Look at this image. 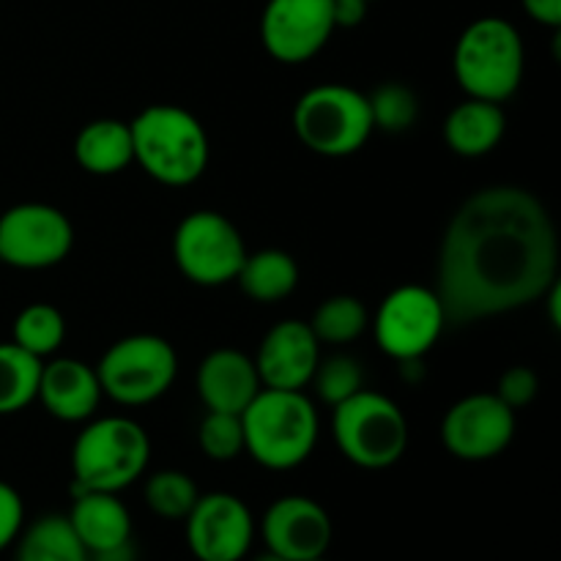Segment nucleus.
<instances>
[{
	"instance_id": "f257e3e1",
	"label": "nucleus",
	"mask_w": 561,
	"mask_h": 561,
	"mask_svg": "<svg viewBox=\"0 0 561 561\" xmlns=\"http://www.w3.org/2000/svg\"><path fill=\"white\" fill-rule=\"evenodd\" d=\"M559 279V239L548 208L520 186L474 192L442 239L436 296L447 323L485 321L529 307Z\"/></svg>"
},
{
	"instance_id": "f03ea898",
	"label": "nucleus",
	"mask_w": 561,
	"mask_h": 561,
	"mask_svg": "<svg viewBox=\"0 0 561 561\" xmlns=\"http://www.w3.org/2000/svg\"><path fill=\"white\" fill-rule=\"evenodd\" d=\"M244 453L272 471H290L305 463L318 444V411L305 392L266 389L241 411Z\"/></svg>"
},
{
	"instance_id": "7ed1b4c3",
	"label": "nucleus",
	"mask_w": 561,
	"mask_h": 561,
	"mask_svg": "<svg viewBox=\"0 0 561 561\" xmlns=\"http://www.w3.org/2000/svg\"><path fill=\"white\" fill-rule=\"evenodd\" d=\"M135 162L168 186L195 184L208 168L211 146L201 121L175 104H151L129 124Z\"/></svg>"
},
{
	"instance_id": "20e7f679",
	"label": "nucleus",
	"mask_w": 561,
	"mask_h": 561,
	"mask_svg": "<svg viewBox=\"0 0 561 561\" xmlns=\"http://www.w3.org/2000/svg\"><path fill=\"white\" fill-rule=\"evenodd\" d=\"M151 460V438L129 416H102L85 425L71 447V493H121L135 485Z\"/></svg>"
},
{
	"instance_id": "39448f33",
	"label": "nucleus",
	"mask_w": 561,
	"mask_h": 561,
	"mask_svg": "<svg viewBox=\"0 0 561 561\" xmlns=\"http://www.w3.org/2000/svg\"><path fill=\"white\" fill-rule=\"evenodd\" d=\"M453 66L460 88L471 99L502 104L524 80V38L504 16H482L460 33Z\"/></svg>"
},
{
	"instance_id": "423d86ee",
	"label": "nucleus",
	"mask_w": 561,
	"mask_h": 561,
	"mask_svg": "<svg viewBox=\"0 0 561 561\" xmlns=\"http://www.w3.org/2000/svg\"><path fill=\"white\" fill-rule=\"evenodd\" d=\"M332 436L351 463L381 471L405 455L409 420L392 398L359 389L332 409Z\"/></svg>"
},
{
	"instance_id": "0eeeda50",
	"label": "nucleus",
	"mask_w": 561,
	"mask_h": 561,
	"mask_svg": "<svg viewBox=\"0 0 561 561\" xmlns=\"http://www.w3.org/2000/svg\"><path fill=\"white\" fill-rule=\"evenodd\" d=\"M294 129L321 157H351L376 131L370 102L362 91L340 82L316 85L296 102Z\"/></svg>"
},
{
	"instance_id": "6e6552de",
	"label": "nucleus",
	"mask_w": 561,
	"mask_h": 561,
	"mask_svg": "<svg viewBox=\"0 0 561 561\" xmlns=\"http://www.w3.org/2000/svg\"><path fill=\"white\" fill-rule=\"evenodd\" d=\"M102 394L121 405H148L179 376L175 348L159 334H129L104 351L96 365Z\"/></svg>"
},
{
	"instance_id": "1a4fd4ad",
	"label": "nucleus",
	"mask_w": 561,
	"mask_h": 561,
	"mask_svg": "<svg viewBox=\"0 0 561 561\" xmlns=\"http://www.w3.org/2000/svg\"><path fill=\"white\" fill-rule=\"evenodd\" d=\"M173 257L190 283L219 288L233 283L247 257L239 228L219 211H192L173 236Z\"/></svg>"
},
{
	"instance_id": "9d476101",
	"label": "nucleus",
	"mask_w": 561,
	"mask_h": 561,
	"mask_svg": "<svg viewBox=\"0 0 561 561\" xmlns=\"http://www.w3.org/2000/svg\"><path fill=\"white\" fill-rule=\"evenodd\" d=\"M378 348L394 362L422 359L447 327L442 299L425 285H400L378 305L370 321Z\"/></svg>"
},
{
	"instance_id": "9b49d317",
	"label": "nucleus",
	"mask_w": 561,
	"mask_h": 561,
	"mask_svg": "<svg viewBox=\"0 0 561 561\" xmlns=\"http://www.w3.org/2000/svg\"><path fill=\"white\" fill-rule=\"evenodd\" d=\"M75 247V228L60 208L20 203L0 214V261L14 268L58 266Z\"/></svg>"
},
{
	"instance_id": "f8f14e48",
	"label": "nucleus",
	"mask_w": 561,
	"mask_h": 561,
	"mask_svg": "<svg viewBox=\"0 0 561 561\" xmlns=\"http://www.w3.org/2000/svg\"><path fill=\"white\" fill-rule=\"evenodd\" d=\"M184 524L186 546L197 561H244L255 542L252 510L236 493H201Z\"/></svg>"
},
{
	"instance_id": "ddd939ff",
	"label": "nucleus",
	"mask_w": 561,
	"mask_h": 561,
	"mask_svg": "<svg viewBox=\"0 0 561 561\" xmlns=\"http://www.w3.org/2000/svg\"><path fill=\"white\" fill-rule=\"evenodd\" d=\"M515 436V411L496 392H477L458 400L444 414L442 442L449 455L469 463L499 458Z\"/></svg>"
},
{
	"instance_id": "4468645a",
	"label": "nucleus",
	"mask_w": 561,
	"mask_h": 561,
	"mask_svg": "<svg viewBox=\"0 0 561 561\" xmlns=\"http://www.w3.org/2000/svg\"><path fill=\"white\" fill-rule=\"evenodd\" d=\"M332 0H268L261 16V42L279 64H305L332 38Z\"/></svg>"
},
{
	"instance_id": "2eb2a0df",
	"label": "nucleus",
	"mask_w": 561,
	"mask_h": 561,
	"mask_svg": "<svg viewBox=\"0 0 561 561\" xmlns=\"http://www.w3.org/2000/svg\"><path fill=\"white\" fill-rule=\"evenodd\" d=\"M332 535V518L310 496L277 499L261 518L263 546L288 561L327 557Z\"/></svg>"
},
{
	"instance_id": "dca6fc26",
	"label": "nucleus",
	"mask_w": 561,
	"mask_h": 561,
	"mask_svg": "<svg viewBox=\"0 0 561 561\" xmlns=\"http://www.w3.org/2000/svg\"><path fill=\"white\" fill-rule=\"evenodd\" d=\"M318 362H321V343L312 334L310 323L296 318L268 329L255 356L263 387L290 389V392H301L312 381Z\"/></svg>"
},
{
	"instance_id": "f3484780",
	"label": "nucleus",
	"mask_w": 561,
	"mask_h": 561,
	"mask_svg": "<svg viewBox=\"0 0 561 561\" xmlns=\"http://www.w3.org/2000/svg\"><path fill=\"white\" fill-rule=\"evenodd\" d=\"M49 416L60 422H88L99 409L102 400V383H99L96 367L85 365L71 356L42 365L38 378V394Z\"/></svg>"
},
{
	"instance_id": "a211bd4d",
	"label": "nucleus",
	"mask_w": 561,
	"mask_h": 561,
	"mask_svg": "<svg viewBox=\"0 0 561 561\" xmlns=\"http://www.w3.org/2000/svg\"><path fill=\"white\" fill-rule=\"evenodd\" d=\"M263 389L255 359L236 348H217L197 367V394L208 411L241 414Z\"/></svg>"
},
{
	"instance_id": "6ab92c4d",
	"label": "nucleus",
	"mask_w": 561,
	"mask_h": 561,
	"mask_svg": "<svg viewBox=\"0 0 561 561\" xmlns=\"http://www.w3.org/2000/svg\"><path fill=\"white\" fill-rule=\"evenodd\" d=\"M71 499L75 502L66 518L88 553L131 540V513L118 493L75 491Z\"/></svg>"
},
{
	"instance_id": "aec40b11",
	"label": "nucleus",
	"mask_w": 561,
	"mask_h": 561,
	"mask_svg": "<svg viewBox=\"0 0 561 561\" xmlns=\"http://www.w3.org/2000/svg\"><path fill=\"white\" fill-rule=\"evenodd\" d=\"M507 118L502 104L485 99H466L444 121V140L460 157H485L502 142Z\"/></svg>"
},
{
	"instance_id": "412c9836",
	"label": "nucleus",
	"mask_w": 561,
	"mask_h": 561,
	"mask_svg": "<svg viewBox=\"0 0 561 561\" xmlns=\"http://www.w3.org/2000/svg\"><path fill=\"white\" fill-rule=\"evenodd\" d=\"M75 157L93 175H115L135 162L129 124L115 118L91 121L75 140Z\"/></svg>"
},
{
	"instance_id": "4be33fe9",
	"label": "nucleus",
	"mask_w": 561,
	"mask_h": 561,
	"mask_svg": "<svg viewBox=\"0 0 561 561\" xmlns=\"http://www.w3.org/2000/svg\"><path fill=\"white\" fill-rule=\"evenodd\" d=\"M239 288L261 305H274L290 296L299 285V266L294 257L283 250H257L247 252L239 274H236Z\"/></svg>"
},
{
	"instance_id": "5701e85b",
	"label": "nucleus",
	"mask_w": 561,
	"mask_h": 561,
	"mask_svg": "<svg viewBox=\"0 0 561 561\" xmlns=\"http://www.w3.org/2000/svg\"><path fill=\"white\" fill-rule=\"evenodd\" d=\"M14 546V561H88L85 546L66 515H42L31 526H22Z\"/></svg>"
},
{
	"instance_id": "b1692460",
	"label": "nucleus",
	"mask_w": 561,
	"mask_h": 561,
	"mask_svg": "<svg viewBox=\"0 0 561 561\" xmlns=\"http://www.w3.org/2000/svg\"><path fill=\"white\" fill-rule=\"evenodd\" d=\"M44 362L11 340L0 343V416L27 409L38 394Z\"/></svg>"
},
{
	"instance_id": "393cba45",
	"label": "nucleus",
	"mask_w": 561,
	"mask_h": 561,
	"mask_svg": "<svg viewBox=\"0 0 561 561\" xmlns=\"http://www.w3.org/2000/svg\"><path fill=\"white\" fill-rule=\"evenodd\" d=\"M310 323L312 334L318 337V343L329 345H345L359 340L362 334L370 327V312L362 305L356 296H332V299L323 301L316 310Z\"/></svg>"
},
{
	"instance_id": "a878e982",
	"label": "nucleus",
	"mask_w": 561,
	"mask_h": 561,
	"mask_svg": "<svg viewBox=\"0 0 561 561\" xmlns=\"http://www.w3.org/2000/svg\"><path fill=\"white\" fill-rule=\"evenodd\" d=\"M64 312L53 305H44V301L27 305L14 321V343L20 348H25L27 354L38 356V359L55 354L60 348V343H64Z\"/></svg>"
},
{
	"instance_id": "bb28decb",
	"label": "nucleus",
	"mask_w": 561,
	"mask_h": 561,
	"mask_svg": "<svg viewBox=\"0 0 561 561\" xmlns=\"http://www.w3.org/2000/svg\"><path fill=\"white\" fill-rule=\"evenodd\" d=\"M201 499L195 480L179 469L157 471L146 482V504L164 520H184Z\"/></svg>"
},
{
	"instance_id": "cd10ccee",
	"label": "nucleus",
	"mask_w": 561,
	"mask_h": 561,
	"mask_svg": "<svg viewBox=\"0 0 561 561\" xmlns=\"http://www.w3.org/2000/svg\"><path fill=\"white\" fill-rule=\"evenodd\" d=\"M367 102H370L373 126L389 131V135L411 129L416 124V115H420L416 93L403 82H383L367 96Z\"/></svg>"
},
{
	"instance_id": "c85d7f7f",
	"label": "nucleus",
	"mask_w": 561,
	"mask_h": 561,
	"mask_svg": "<svg viewBox=\"0 0 561 561\" xmlns=\"http://www.w3.org/2000/svg\"><path fill=\"white\" fill-rule=\"evenodd\" d=\"M310 383L316 387L318 398L334 409L343 400L354 398L359 389H365V376H362V367L354 356L337 354L318 362L316 376H312Z\"/></svg>"
},
{
	"instance_id": "c756f323",
	"label": "nucleus",
	"mask_w": 561,
	"mask_h": 561,
	"mask_svg": "<svg viewBox=\"0 0 561 561\" xmlns=\"http://www.w3.org/2000/svg\"><path fill=\"white\" fill-rule=\"evenodd\" d=\"M197 442L206 458L217 463H228L244 453V425L241 414H222V411H208L197 431Z\"/></svg>"
},
{
	"instance_id": "7c9ffc66",
	"label": "nucleus",
	"mask_w": 561,
	"mask_h": 561,
	"mask_svg": "<svg viewBox=\"0 0 561 561\" xmlns=\"http://www.w3.org/2000/svg\"><path fill=\"white\" fill-rule=\"evenodd\" d=\"M537 392H540V381H537V373L529 370V367H510L496 389L499 400L507 403L513 411L529 405L537 398Z\"/></svg>"
},
{
	"instance_id": "2f4dec72",
	"label": "nucleus",
	"mask_w": 561,
	"mask_h": 561,
	"mask_svg": "<svg viewBox=\"0 0 561 561\" xmlns=\"http://www.w3.org/2000/svg\"><path fill=\"white\" fill-rule=\"evenodd\" d=\"M25 526V504L16 488L0 482V553L11 548Z\"/></svg>"
},
{
	"instance_id": "473e14b6",
	"label": "nucleus",
	"mask_w": 561,
	"mask_h": 561,
	"mask_svg": "<svg viewBox=\"0 0 561 561\" xmlns=\"http://www.w3.org/2000/svg\"><path fill=\"white\" fill-rule=\"evenodd\" d=\"M367 3H370V0H332L334 22H337V27L362 25L367 14Z\"/></svg>"
},
{
	"instance_id": "72a5a7b5",
	"label": "nucleus",
	"mask_w": 561,
	"mask_h": 561,
	"mask_svg": "<svg viewBox=\"0 0 561 561\" xmlns=\"http://www.w3.org/2000/svg\"><path fill=\"white\" fill-rule=\"evenodd\" d=\"M526 14L548 27L561 25V0H524Z\"/></svg>"
},
{
	"instance_id": "f704fd0d",
	"label": "nucleus",
	"mask_w": 561,
	"mask_h": 561,
	"mask_svg": "<svg viewBox=\"0 0 561 561\" xmlns=\"http://www.w3.org/2000/svg\"><path fill=\"white\" fill-rule=\"evenodd\" d=\"M88 561H137V546L135 540H126L121 546L88 553Z\"/></svg>"
},
{
	"instance_id": "c9c22d12",
	"label": "nucleus",
	"mask_w": 561,
	"mask_h": 561,
	"mask_svg": "<svg viewBox=\"0 0 561 561\" xmlns=\"http://www.w3.org/2000/svg\"><path fill=\"white\" fill-rule=\"evenodd\" d=\"M400 365V376H403V381L409 383H416L425 378V367H422V359H405V362H398Z\"/></svg>"
},
{
	"instance_id": "e433bc0d",
	"label": "nucleus",
	"mask_w": 561,
	"mask_h": 561,
	"mask_svg": "<svg viewBox=\"0 0 561 561\" xmlns=\"http://www.w3.org/2000/svg\"><path fill=\"white\" fill-rule=\"evenodd\" d=\"M250 561H288V559H283V557H279V553L268 551V548H266V551H261V553H257V557H252Z\"/></svg>"
},
{
	"instance_id": "4c0bfd02",
	"label": "nucleus",
	"mask_w": 561,
	"mask_h": 561,
	"mask_svg": "<svg viewBox=\"0 0 561 561\" xmlns=\"http://www.w3.org/2000/svg\"><path fill=\"white\" fill-rule=\"evenodd\" d=\"M305 561H329L327 557H316V559H305Z\"/></svg>"
}]
</instances>
